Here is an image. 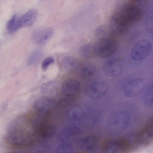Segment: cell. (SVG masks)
Returning a JSON list of instances; mask_svg holds the SVG:
<instances>
[{
	"instance_id": "6da1fadb",
	"label": "cell",
	"mask_w": 153,
	"mask_h": 153,
	"mask_svg": "<svg viewBox=\"0 0 153 153\" xmlns=\"http://www.w3.org/2000/svg\"><path fill=\"white\" fill-rule=\"evenodd\" d=\"M139 2L132 1L124 3L115 12L128 26L138 22L142 18L143 11Z\"/></svg>"
},
{
	"instance_id": "7a4b0ae2",
	"label": "cell",
	"mask_w": 153,
	"mask_h": 153,
	"mask_svg": "<svg viewBox=\"0 0 153 153\" xmlns=\"http://www.w3.org/2000/svg\"><path fill=\"white\" fill-rule=\"evenodd\" d=\"M26 129L7 130L4 141L9 147L22 148L31 146L33 143V136L26 131Z\"/></svg>"
},
{
	"instance_id": "3957f363",
	"label": "cell",
	"mask_w": 153,
	"mask_h": 153,
	"mask_svg": "<svg viewBox=\"0 0 153 153\" xmlns=\"http://www.w3.org/2000/svg\"><path fill=\"white\" fill-rule=\"evenodd\" d=\"M130 120V116L126 111L114 112L109 117L106 124V129L111 135L121 133L128 127Z\"/></svg>"
},
{
	"instance_id": "277c9868",
	"label": "cell",
	"mask_w": 153,
	"mask_h": 153,
	"mask_svg": "<svg viewBox=\"0 0 153 153\" xmlns=\"http://www.w3.org/2000/svg\"><path fill=\"white\" fill-rule=\"evenodd\" d=\"M113 33L98 38L94 45L96 56L105 58L111 56L116 51L117 41Z\"/></svg>"
},
{
	"instance_id": "5b68a950",
	"label": "cell",
	"mask_w": 153,
	"mask_h": 153,
	"mask_svg": "<svg viewBox=\"0 0 153 153\" xmlns=\"http://www.w3.org/2000/svg\"><path fill=\"white\" fill-rule=\"evenodd\" d=\"M131 147L126 138L110 139L103 144L101 153H124L128 151Z\"/></svg>"
},
{
	"instance_id": "8992f818",
	"label": "cell",
	"mask_w": 153,
	"mask_h": 153,
	"mask_svg": "<svg viewBox=\"0 0 153 153\" xmlns=\"http://www.w3.org/2000/svg\"><path fill=\"white\" fill-rule=\"evenodd\" d=\"M152 48L151 42L148 39H141L137 42L131 52L132 59L136 61L144 59L150 53Z\"/></svg>"
},
{
	"instance_id": "52a82bcc",
	"label": "cell",
	"mask_w": 153,
	"mask_h": 153,
	"mask_svg": "<svg viewBox=\"0 0 153 153\" xmlns=\"http://www.w3.org/2000/svg\"><path fill=\"white\" fill-rule=\"evenodd\" d=\"M109 86L102 82H94L88 84L85 89V94L88 97L98 99L103 97L108 92Z\"/></svg>"
},
{
	"instance_id": "ba28073f",
	"label": "cell",
	"mask_w": 153,
	"mask_h": 153,
	"mask_svg": "<svg viewBox=\"0 0 153 153\" xmlns=\"http://www.w3.org/2000/svg\"><path fill=\"white\" fill-rule=\"evenodd\" d=\"M53 30L50 27L42 26L37 27L32 32L31 40L33 43L38 46H43L51 38Z\"/></svg>"
},
{
	"instance_id": "9c48e42d",
	"label": "cell",
	"mask_w": 153,
	"mask_h": 153,
	"mask_svg": "<svg viewBox=\"0 0 153 153\" xmlns=\"http://www.w3.org/2000/svg\"><path fill=\"white\" fill-rule=\"evenodd\" d=\"M124 62L121 58L116 57L107 61L103 67L104 73L106 76L113 77L120 75L123 71Z\"/></svg>"
},
{
	"instance_id": "30bf717a",
	"label": "cell",
	"mask_w": 153,
	"mask_h": 153,
	"mask_svg": "<svg viewBox=\"0 0 153 153\" xmlns=\"http://www.w3.org/2000/svg\"><path fill=\"white\" fill-rule=\"evenodd\" d=\"M135 134L136 144L146 145L151 143L153 139L152 119L149 120Z\"/></svg>"
},
{
	"instance_id": "8fae6325",
	"label": "cell",
	"mask_w": 153,
	"mask_h": 153,
	"mask_svg": "<svg viewBox=\"0 0 153 153\" xmlns=\"http://www.w3.org/2000/svg\"><path fill=\"white\" fill-rule=\"evenodd\" d=\"M57 102L53 98L47 96L41 97L34 102L33 107L37 112H48L57 106Z\"/></svg>"
},
{
	"instance_id": "7c38bea8",
	"label": "cell",
	"mask_w": 153,
	"mask_h": 153,
	"mask_svg": "<svg viewBox=\"0 0 153 153\" xmlns=\"http://www.w3.org/2000/svg\"><path fill=\"white\" fill-rule=\"evenodd\" d=\"M143 85V80L141 78H135L130 80L124 88V95L128 98L136 96L142 89Z\"/></svg>"
},
{
	"instance_id": "4fadbf2b",
	"label": "cell",
	"mask_w": 153,
	"mask_h": 153,
	"mask_svg": "<svg viewBox=\"0 0 153 153\" xmlns=\"http://www.w3.org/2000/svg\"><path fill=\"white\" fill-rule=\"evenodd\" d=\"M129 27L115 13L111 16L109 20V27L115 36L124 34Z\"/></svg>"
},
{
	"instance_id": "5bb4252c",
	"label": "cell",
	"mask_w": 153,
	"mask_h": 153,
	"mask_svg": "<svg viewBox=\"0 0 153 153\" xmlns=\"http://www.w3.org/2000/svg\"><path fill=\"white\" fill-rule=\"evenodd\" d=\"M80 85L77 80L69 79L65 80L63 82L61 91L65 96L72 97L79 92Z\"/></svg>"
},
{
	"instance_id": "9a60e30c",
	"label": "cell",
	"mask_w": 153,
	"mask_h": 153,
	"mask_svg": "<svg viewBox=\"0 0 153 153\" xmlns=\"http://www.w3.org/2000/svg\"><path fill=\"white\" fill-rule=\"evenodd\" d=\"M87 105L81 103L76 104L70 108L67 111V116L72 120L80 119L85 116L89 111Z\"/></svg>"
},
{
	"instance_id": "2e32d148",
	"label": "cell",
	"mask_w": 153,
	"mask_h": 153,
	"mask_svg": "<svg viewBox=\"0 0 153 153\" xmlns=\"http://www.w3.org/2000/svg\"><path fill=\"white\" fill-rule=\"evenodd\" d=\"M98 143L97 137L90 135L81 138L77 141L78 146L80 149L86 152H91L96 147Z\"/></svg>"
},
{
	"instance_id": "e0dca14e",
	"label": "cell",
	"mask_w": 153,
	"mask_h": 153,
	"mask_svg": "<svg viewBox=\"0 0 153 153\" xmlns=\"http://www.w3.org/2000/svg\"><path fill=\"white\" fill-rule=\"evenodd\" d=\"M81 133V130L78 127L74 126H68L60 132L59 138L62 143H68V140L79 136Z\"/></svg>"
},
{
	"instance_id": "ac0fdd59",
	"label": "cell",
	"mask_w": 153,
	"mask_h": 153,
	"mask_svg": "<svg viewBox=\"0 0 153 153\" xmlns=\"http://www.w3.org/2000/svg\"><path fill=\"white\" fill-rule=\"evenodd\" d=\"M38 16L37 11L31 9L19 18L20 27H27L31 26L36 20Z\"/></svg>"
},
{
	"instance_id": "d6986e66",
	"label": "cell",
	"mask_w": 153,
	"mask_h": 153,
	"mask_svg": "<svg viewBox=\"0 0 153 153\" xmlns=\"http://www.w3.org/2000/svg\"><path fill=\"white\" fill-rule=\"evenodd\" d=\"M34 136L42 139H48L53 137L56 131L54 128L51 125L45 124L35 129Z\"/></svg>"
},
{
	"instance_id": "ffe728a7",
	"label": "cell",
	"mask_w": 153,
	"mask_h": 153,
	"mask_svg": "<svg viewBox=\"0 0 153 153\" xmlns=\"http://www.w3.org/2000/svg\"><path fill=\"white\" fill-rule=\"evenodd\" d=\"M97 68L93 63L85 62L81 65L79 70L80 76L84 78H88L93 76L96 73Z\"/></svg>"
},
{
	"instance_id": "44dd1931",
	"label": "cell",
	"mask_w": 153,
	"mask_h": 153,
	"mask_svg": "<svg viewBox=\"0 0 153 153\" xmlns=\"http://www.w3.org/2000/svg\"><path fill=\"white\" fill-rule=\"evenodd\" d=\"M31 121V125L35 129L46 124L48 112H37Z\"/></svg>"
},
{
	"instance_id": "7402d4cb",
	"label": "cell",
	"mask_w": 153,
	"mask_h": 153,
	"mask_svg": "<svg viewBox=\"0 0 153 153\" xmlns=\"http://www.w3.org/2000/svg\"><path fill=\"white\" fill-rule=\"evenodd\" d=\"M63 69L66 72H70L75 70L77 67L78 62L74 58L67 56L62 60L61 63Z\"/></svg>"
},
{
	"instance_id": "603a6c76",
	"label": "cell",
	"mask_w": 153,
	"mask_h": 153,
	"mask_svg": "<svg viewBox=\"0 0 153 153\" xmlns=\"http://www.w3.org/2000/svg\"><path fill=\"white\" fill-rule=\"evenodd\" d=\"M78 53L80 56L85 59L96 56L94 45H85L82 46L79 48Z\"/></svg>"
},
{
	"instance_id": "cb8c5ba5",
	"label": "cell",
	"mask_w": 153,
	"mask_h": 153,
	"mask_svg": "<svg viewBox=\"0 0 153 153\" xmlns=\"http://www.w3.org/2000/svg\"><path fill=\"white\" fill-rule=\"evenodd\" d=\"M19 18L17 15H14L7 22V29L10 33H13L20 28Z\"/></svg>"
},
{
	"instance_id": "d4e9b609",
	"label": "cell",
	"mask_w": 153,
	"mask_h": 153,
	"mask_svg": "<svg viewBox=\"0 0 153 153\" xmlns=\"http://www.w3.org/2000/svg\"><path fill=\"white\" fill-rule=\"evenodd\" d=\"M153 88L152 85L146 89L143 95V100L147 105L152 106L153 102Z\"/></svg>"
},
{
	"instance_id": "484cf974",
	"label": "cell",
	"mask_w": 153,
	"mask_h": 153,
	"mask_svg": "<svg viewBox=\"0 0 153 153\" xmlns=\"http://www.w3.org/2000/svg\"><path fill=\"white\" fill-rule=\"evenodd\" d=\"M51 149V147L48 145H40L32 146L30 151V153H45Z\"/></svg>"
},
{
	"instance_id": "4316f807",
	"label": "cell",
	"mask_w": 153,
	"mask_h": 153,
	"mask_svg": "<svg viewBox=\"0 0 153 153\" xmlns=\"http://www.w3.org/2000/svg\"><path fill=\"white\" fill-rule=\"evenodd\" d=\"M56 84L53 82H50L42 84L40 87L41 91L45 94H51L53 92L56 88Z\"/></svg>"
},
{
	"instance_id": "83f0119b",
	"label": "cell",
	"mask_w": 153,
	"mask_h": 153,
	"mask_svg": "<svg viewBox=\"0 0 153 153\" xmlns=\"http://www.w3.org/2000/svg\"><path fill=\"white\" fill-rule=\"evenodd\" d=\"M54 153H74L71 146L68 143H62L56 149Z\"/></svg>"
},
{
	"instance_id": "f1b7e54d",
	"label": "cell",
	"mask_w": 153,
	"mask_h": 153,
	"mask_svg": "<svg viewBox=\"0 0 153 153\" xmlns=\"http://www.w3.org/2000/svg\"><path fill=\"white\" fill-rule=\"evenodd\" d=\"M42 52L39 50L35 51L30 55L27 60L28 65H32L38 61L41 58Z\"/></svg>"
},
{
	"instance_id": "f546056e",
	"label": "cell",
	"mask_w": 153,
	"mask_h": 153,
	"mask_svg": "<svg viewBox=\"0 0 153 153\" xmlns=\"http://www.w3.org/2000/svg\"><path fill=\"white\" fill-rule=\"evenodd\" d=\"M153 16L152 12H150L146 19L145 22V28L149 33L153 32Z\"/></svg>"
},
{
	"instance_id": "4dcf8cb0",
	"label": "cell",
	"mask_w": 153,
	"mask_h": 153,
	"mask_svg": "<svg viewBox=\"0 0 153 153\" xmlns=\"http://www.w3.org/2000/svg\"><path fill=\"white\" fill-rule=\"evenodd\" d=\"M55 61L54 58L52 56H49L45 58L42 64V68L44 71H46L49 66Z\"/></svg>"
},
{
	"instance_id": "1f68e13d",
	"label": "cell",
	"mask_w": 153,
	"mask_h": 153,
	"mask_svg": "<svg viewBox=\"0 0 153 153\" xmlns=\"http://www.w3.org/2000/svg\"><path fill=\"white\" fill-rule=\"evenodd\" d=\"M61 99L59 103H57V105L60 107H64L68 105L73 101L72 97H66Z\"/></svg>"
},
{
	"instance_id": "d6a6232c",
	"label": "cell",
	"mask_w": 153,
	"mask_h": 153,
	"mask_svg": "<svg viewBox=\"0 0 153 153\" xmlns=\"http://www.w3.org/2000/svg\"><path fill=\"white\" fill-rule=\"evenodd\" d=\"M6 153H22L20 152H19V151H11V152H8Z\"/></svg>"
}]
</instances>
